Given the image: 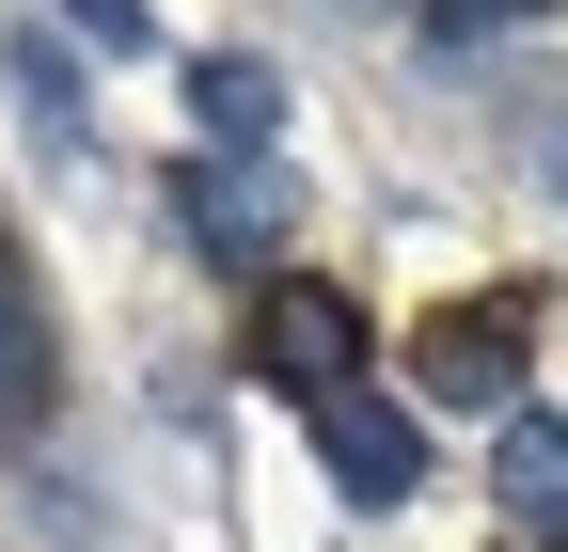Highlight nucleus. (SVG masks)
<instances>
[{
	"mask_svg": "<svg viewBox=\"0 0 568 552\" xmlns=\"http://www.w3.org/2000/svg\"><path fill=\"white\" fill-rule=\"evenodd\" d=\"M253 364H268L284 395H347V364H364V316H347L332 285H284L268 331H253Z\"/></svg>",
	"mask_w": 568,
	"mask_h": 552,
	"instance_id": "nucleus-1",
	"label": "nucleus"
},
{
	"mask_svg": "<svg viewBox=\"0 0 568 552\" xmlns=\"http://www.w3.org/2000/svg\"><path fill=\"white\" fill-rule=\"evenodd\" d=\"M316 442H332V490H347V505H395L410 473H426L410 410H364V395H316Z\"/></svg>",
	"mask_w": 568,
	"mask_h": 552,
	"instance_id": "nucleus-2",
	"label": "nucleus"
},
{
	"mask_svg": "<svg viewBox=\"0 0 568 552\" xmlns=\"http://www.w3.org/2000/svg\"><path fill=\"white\" fill-rule=\"evenodd\" d=\"M506 521L521 536H568V410H521V427H506Z\"/></svg>",
	"mask_w": 568,
	"mask_h": 552,
	"instance_id": "nucleus-3",
	"label": "nucleus"
},
{
	"mask_svg": "<svg viewBox=\"0 0 568 552\" xmlns=\"http://www.w3.org/2000/svg\"><path fill=\"white\" fill-rule=\"evenodd\" d=\"M190 95H205L222 143H268V126H284V80H253V63H190Z\"/></svg>",
	"mask_w": 568,
	"mask_h": 552,
	"instance_id": "nucleus-4",
	"label": "nucleus"
},
{
	"mask_svg": "<svg viewBox=\"0 0 568 552\" xmlns=\"http://www.w3.org/2000/svg\"><path fill=\"white\" fill-rule=\"evenodd\" d=\"M32 395H48V331H32V285L0 268V427H17Z\"/></svg>",
	"mask_w": 568,
	"mask_h": 552,
	"instance_id": "nucleus-5",
	"label": "nucleus"
},
{
	"mask_svg": "<svg viewBox=\"0 0 568 552\" xmlns=\"http://www.w3.org/2000/svg\"><path fill=\"white\" fill-rule=\"evenodd\" d=\"M426 379H443V395H489V379H506V348H489V331H443V348H426Z\"/></svg>",
	"mask_w": 568,
	"mask_h": 552,
	"instance_id": "nucleus-6",
	"label": "nucleus"
},
{
	"mask_svg": "<svg viewBox=\"0 0 568 552\" xmlns=\"http://www.w3.org/2000/svg\"><path fill=\"white\" fill-rule=\"evenodd\" d=\"M443 32H521V17H552V0H426Z\"/></svg>",
	"mask_w": 568,
	"mask_h": 552,
	"instance_id": "nucleus-7",
	"label": "nucleus"
},
{
	"mask_svg": "<svg viewBox=\"0 0 568 552\" xmlns=\"http://www.w3.org/2000/svg\"><path fill=\"white\" fill-rule=\"evenodd\" d=\"M80 17H95V32H111V48H142V0H80Z\"/></svg>",
	"mask_w": 568,
	"mask_h": 552,
	"instance_id": "nucleus-8",
	"label": "nucleus"
}]
</instances>
